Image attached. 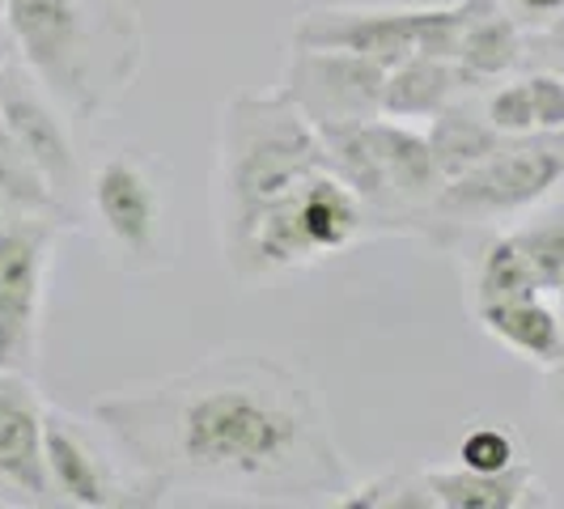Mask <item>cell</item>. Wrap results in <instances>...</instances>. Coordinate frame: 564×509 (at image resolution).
Listing matches in <instances>:
<instances>
[{"mask_svg": "<svg viewBox=\"0 0 564 509\" xmlns=\"http://www.w3.org/2000/svg\"><path fill=\"white\" fill-rule=\"evenodd\" d=\"M454 64L463 68L471 89L506 82L522 64V30L506 9V0H484L480 13L471 18V26L463 34V47H458Z\"/></svg>", "mask_w": 564, "mask_h": 509, "instance_id": "cell-17", "label": "cell"}, {"mask_svg": "<svg viewBox=\"0 0 564 509\" xmlns=\"http://www.w3.org/2000/svg\"><path fill=\"white\" fill-rule=\"evenodd\" d=\"M506 141L509 137H501L488 119L471 115L463 102H451L446 111L429 119V144H433V162L442 170V183L476 170L484 158H492Z\"/></svg>", "mask_w": 564, "mask_h": 509, "instance_id": "cell-18", "label": "cell"}, {"mask_svg": "<svg viewBox=\"0 0 564 509\" xmlns=\"http://www.w3.org/2000/svg\"><path fill=\"white\" fill-rule=\"evenodd\" d=\"M0 34L77 128L115 111L144 68L132 0H0Z\"/></svg>", "mask_w": 564, "mask_h": 509, "instance_id": "cell-2", "label": "cell"}, {"mask_svg": "<svg viewBox=\"0 0 564 509\" xmlns=\"http://www.w3.org/2000/svg\"><path fill=\"white\" fill-rule=\"evenodd\" d=\"M85 208L111 263L123 277H158L174 268L178 229L170 166L144 144H119L85 178Z\"/></svg>", "mask_w": 564, "mask_h": 509, "instance_id": "cell-5", "label": "cell"}, {"mask_svg": "<svg viewBox=\"0 0 564 509\" xmlns=\"http://www.w3.org/2000/svg\"><path fill=\"white\" fill-rule=\"evenodd\" d=\"M43 416L47 403L34 387V373L0 369V484L22 501H47V458H43Z\"/></svg>", "mask_w": 564, "mask_h": 509, "instance_id": "cell-13", "label": "cell"}, {"mask_svg": "<svg viewBox=\"0 0 564 509\" xmlns=\"http://www.w3.org/2000/svg\"><path fill=\"white\" fill-rule=\"evenodd\" d=\"M144 506H336L352 492L336 429L302 366L229 348L162 382L94 399Z\"/></svg>", "mask_w": 564, "mask_h": 509, "instance_id": "cell-1", "label": "cell"}, {"mask_svg": "<svg viewBox=\"0 0 564 509\" xmlns=\"http://www.w3.org/2000/svg\"><path fill=\"white\" fill-rule=\"evenodd\" d=\"M373 234L378 226L361 196L336 170H318L289 196L268 204L238 238L221 242V254L238 284H263L336 259Z\"/></svg>", "mask_w": 564, "mask_h": 509, "instance_id": "cell-4", "label": "cell"}, {"mask_svg": "<svg viewBox=\"0 0 564 509\" xmlns=\"http://www.w3.org/2000/svg\"><path fill=\"white\" fill-rule=\"evenodd\" d=\"M543 293L527 263V254L518 251L513 234H497L484 242V251L476 254V268H471V281H467V306L480 311V306H497V302H513V297H531Z\"/></svg>", "mask_w": 564, "mask_h": 509, "instance_id": "cell-19", "label": "cell"}, {"mask_svg": "<svg viewBox=\"0 0 564 509\" xmlns=\"http://www.w3.org/2000/svg\"><path fill=\"white\" fill-rule=\"evenodd\" d=\"M429 488L437 509H522L535 506L543 492L535 484V467L522 458L506 472H471V467H429Z\"/></svg>", "mask_w": 564, "mask_h": 509, "instance_id": "cell-16", "label": "cell"}, {"mask_svg": "<svg viewBox=\"0 0 564 509\" xmlns=\"http://www.w3.org/2000/svg\"><path fill=\"white\" fill-rule=\"evenodd\" d=\"M458 463L471 472H506L513 463H522V446L501 424H476L458 442Z\"/></svg>", "mask_w": 564, "mask_h": 509, "instance_id": "cell-23", "label": "cell"}, {"mask_svg": "<svg viewBox=\"0 0 564 509\" xmlns=\"http://www.w3.org/2000/svg\"><path fill=\"white\" fill-rule=\"evenodd\" d=\"M547 403H552V412L564 421V357L547 369Z\"/></svg>", "mask_w": 564, "mask_h": 509, "instance_id": "cell-27", "label": "cell"}, {"mask_svg": "<svg viewBox=\"0 0 564 509\" xmlns=\"http://www.w3.org/2000/svg\"><path fill=\"white\" fill-rule=\"evenodd\" d=\"M564 183V132L509 137L476 170L442 183L437 199L421 217V234L442 238V229L488 226L535 208Z\"/></svg>", "mask_w": 564, "mask_h": 509, "instance_id": "cell-7", "label": "cell"}, {"mask_svg": "<svg viewBox=\"0 0 564 509\" xmlns=\"http://www.w3.org/2000/svg\"><path fill=\"white\" fill-rule=\"evenodd\" d=\"M318 170H332L323 137L281 89L234 94L217 123V238H238L268 204L289 196Z\"/></svg>", "mask_w": 564, "mask_h": 509, "instance_id": "cell-3", "label": "cell"}, {"mask_svg": "<svg viewBox=\"0 0 564 509\" xmlns=\"http://www.w3.org/2000/svg\"><path fill=\"white\" fill-rule=\"evenodd\" d=\"M43 458L52 497L77 509H111V506H144L141 488L128 476L123 458L115 454L102 424L82 421L77 412L47 408L43 416Z\"/></svg>", "mask_w": 564, "mask_h": 509, "instance_id": "cell-9", "label": "cell"}, {"mask_svg": "<svg viewBox=\"0 0 564 509\" xmlns=\"http://www.w3.org/2000/svg\"><path fill=\"white\" fill-rule=\"evenodd\" d=\"M484 119H488L501 137H539L535 102H531V85H527V77H522V82L497 85V89L488 94Z\"/></svg>", "mask_w": 564, "mask_h": 509, "instance_id": "cell-24", "label": "cell"}, {"mask_svg": "<svg viewBox=\"0 0 564 509\" xmlns=\"http://www.w3.org/2000/svg\"><path fill=\"white\" fill-rule=\"evenodd\" d=\"M0 123L26 149L30 162L43 170L52 192L77 213L85 174L77 144H73V119L59 111L56 98L34 82V73L18 56L0 59Z\"/></svg>", "mask_w": 564, "mask_h": 509, "instance_id": "cell-11", "label": "cell"}, {"mask_svg": "<svg viewBox=\"0 0 564 509\" xmlns=\"http://www.w3.org/2000/svg\"><path fill=\"white\" fill-rule=\"evenodd\" d=\"M471 314H476V323L501 348H509L513 357H522L531 366L552 369L564 357V318L543 293L497 302V306H480V311Z\"/></svg>", "mask_w": 564, "mask_h": 509, "instance_id": "cell-15", "label": "cell"}, {"mask_svg": "<svg viewBox=\"0 0 564 509\" xmlns=\"http://www.w3.org/2000/svg\"><path fill=\"white\" fill-rule=\"evenodd\" d=\"M547 43H552V52H556V73H564V13L561 18H552V34H547Z\"/></svg>", "mask_w": 564, "mask_h": 509, "instance_id": "cell-28", "label": "cell"}, {"mask_svg": "<svg viewBox=\"0 0 564 509\" xmlns=\"http://www.w3.org/2000/svg\"><path fill=\"white\" fill-rule=\"evenodd\" d=\"M556 311H561V318H564V281L556 284Z\"/></svg>", "mask_w": 564, "mask_h": 509, "instance_id": "cell-29", "label": "cell"}, {"mask_svg": "<svg viewBox=\"0 0 564 509\" xmlns=\"http://www.w3.org/2000/svg\"><path fill=\"white\" fill-rule=\"evenodd\" d=\"M527 85H531L539 132H547V137L564 132V73H531Z\"/></svg>", "mask_w": 564, "mask_h": 509, "instance_id": "cell-25", "label": "cell"}, {"mask_svg": "<svg viewBox=\"0 0 564 509\" xmlns=\"http://www.w3.org/2000/svg\"><path fill=\"white\" fill-rule=\"evenodd\" d=\"M339 509H437V497L424 472H387L361 488L352 484Z\"/></svg>", "mask_w": 564, "mask_h": 509, "instance_id": "cell-22", "label": "cell"}, {"mask_svg": "<svg viewBox=\"0 0 564 509\" xmlns=\"http://www.w3.org/2000/svg\"><path fill=\"white\" fill-rule=\"evenodd\" d=\"M509 234H513L518 251L527 254L539 289L543 293H556V284L564 281V213L527 221V226L509 229Z\"/></svg>", "mask_w": 564, "mask_h": 509, "instance_id": "cell-21", "label": "cell"}, {"mask_svg": "<svg viewBox=\"0 0 564 509\" xmlns=\"http://www.w3.org/2000/svg\"><path fill=\"white\" fill-rule=\"evenodd\" d=\"M471 85L454 59H437L412 52V56L387 68V89H382V115L399 123H429L451 102H458Z\"/></svg>", "mask_w": 564, "mask_h": 509, "instance_id": "cell-14", "label": "cell"}, {"mask_svg": "<svg viewBox=\"0 0 564 509\" xmlns=\"http://www.w3.org/2000/svg\"><path fill=\"white\" fill-rule=\"evenodd\" d=\"M64 217L22 213L0 204V369L34 373L43 344L47 281Z\"/></svg>", "mask_w": 564, "mask_h": 509, "instance_id": "cell-8", "label": "cell"}, {"mask_svg": "<svg viewBox=\"0 0 564 509\" xmlns=\"http://www.w3.org/2000/svg\"><path fill=\"white\" fill-rule=\"evenodd\" d=\"M0 204L4 208H22V213L64 217L68 226L77 221V213L52 192V183L43 178V170L30 162L26 149L9 137L4 123H0Z\"/></svg>", "mask_w": 564, "mask_h": 509, "instance_id": "cell-20", "label": "cell"}, {"mask_svg": "<svg viewBox=\"0 0 564 509\" xmlns=\"http://www.w3.org/2000/svg\"><path fill=\"white\" fill-rule=\"evenodd\" d=\"M0 59H4V43H0Z\"/></svg>", "mask_w": 564, "mask_h": 509, "instance_id": "cell-30", "label": "cell"}, {"mask_svg": "<svg viewBox=\"0 0 564 509\" xmlns=\"http://www.w3.org/2000/svg\"><path fill=\"white\" fill-rule=\"evenodd\" d=\"M518 13H527V18H535V22H552V18H561L564 13V0H509Z\"/></svg>", "mask_w": 564, "mask_h": 509, "instance_id": "cell-26", "label": "cell"}, {"mask_svg": "<svg viewBox=\"0 0 564 509\" xmlns=\"http://www.w3.org/2000/svg\"><path fill=\"white\" fill-rule=\"evenodd\" d=\"M421 4L408 9H366V4H318L293 18V47L352 52L382 68H395L416 52Z\"/></svg>", "mask_w": 564, "mask_h": 509, "instance_id": "cell-12", "label": "cell"}, {"mask_svg": "<svg viewBox=\"0 0 564 509\" xmlns=\"http://www.w3.org/2000/svg\"><path fill=\"white\" fill-rule=\"evenodd\" d=\"M276 89L311 119L314 128L369 123L382 115L387 68L366 56H352V52L289 47Z\"/></svg>", "mask_w": 564, "mask_h": 509, "instance_id": "cell-10", "label": "cell"}, {"mask_svg": "<svg viewBox=\"0 0 564 509\" xmlns=\"http://www.w3.org/2000/svg\"><path fill=\"white\" fill-rule=\"evenodd\" d=\"M327 162L361 196L378 234H421V217L442 192V170L433 162L429 132L399 119H369L344 128H318Z\"/></svg>", "mask_w": 564, "mask_h": 509, "instance_id": "cell-6", "label": "cell"}]
</instances>
